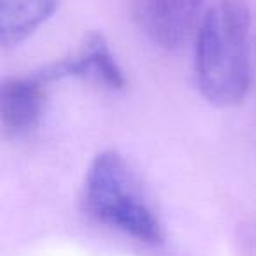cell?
I'll return each instance as SVG.
<instances>
[{"instance_id": "1", "label": "cell", "mask_w": 256, "mask_h": 256, "mask_svg": "<svg viewBox=\"0 0 256 256\" xmlns=\"http://www.w3.org/2000/svg\"><path fill=\"white\" fill-rule=\"evenodd\" d=\"M249 16L242 0H218L196 28V84L207 102L232 107L244 102L251 86Z\"/></svg>"}, {"instance_id": "2", "label": "cell", "mask_w": 256, "mask_h": 256, "mask_svg": "<svg viewBox=\"0 0 256 256\" xmlns=\"http://www.w3.org/2000/svg\"><path fill=\"white\" fill-rule=\"evenodd\" d=\"M84 207L96 221L146 244H160L164 228L139 179L114 150L98 153L84 176Z\"/></svg>"}, {"instance_id": "3", "label": "cell", "mask_w": 256, "mask_h": 256, "mask_svg": "<svg viewBox=\"0 0 256 256\" xmlns=\"http://www.w3.org/2000/svg\"><path fill=\"white\" fill-rule=\"evenodd\" d=\"M204 0H134L139 28L165 50H179L200 23Z\"/></svg>"}, {"instance_id": "4", "label": "cell", "mask_w": 256, "mask_h": 256, "mask_svg": "<svg viewBox=\"0 0 256 256\" xmlns=\"http://www.w3.org/2000/svg\"><path fill=\"white\" fill-rule=\"evenodd\" d=\"M44 82L64 78H81L109 90H123L126 79L102 34H90L74 54L36 72Z\"/></svg>"}, {"instance_id": "5", "label": "cell", "mask_w": 256, "mask_h": 256, "mask_svg": "<svg viewBox=\"0 0 256 256\" xmlns=\"http://www.w3.org/2000/svg\"><path fill=\"white\" fill-rule=\"evenodd\" d=\"M46 82L32 76L0 79V124L12 134H25L37 126L46 104Z\"/></svg>"}, {"instance_id": "6", "label": "cell", "mask_w": 256, "mask_h": 256, "mask_svg": "<svg viewBox=\"0 0 256 256\" xmlns=\"http://www.w3.org/2000/svg\"><path fill=\"white\" fill-rule=\"evenodd\" d=\"M60 0H0V46L12 48L28 39L53 16Z\"/></svg>"}]
</instances>
